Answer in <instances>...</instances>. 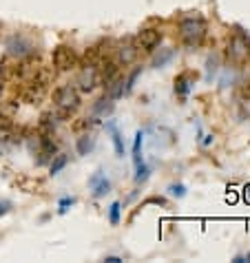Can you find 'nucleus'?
<instances>
[{
	"mask_svg": "<svg viewBox=\"0 0 250 263\" xmlns=\"http://www.w3.org/2000/svg\"><path fill=\"white\" fill-rule=\"evenodd\" d=\"M246 53H248L246 40H244V38H239V36H235L233 40H230V45H228V55H230V58H233L235 62H239V60L246 58Z\"/></svg>",
	"mask_w": 250,
	"mask_h": 263,
	"instance_id": "9",
	"label": "nucleus"
},
{
	"mask_svg": "<svg viewBox=\"0 0 250 263\" xmlns=\"http://www.w3.org/2000/svg\"><path fill=\"white\" fill-rule=\"evenodd\" d=\"M106 87H108L106 95L113 100V102H117V100H122V98H124V93H126V80L120 75V78H113Z\"/></svg>",
	"mask_w": 250,
	"mask_h": 263,
	"instance_id": "10",
	"label": "nucleus"
},
{
	"mask_svg": "<svg viewBox=\"0 0 250 263\" xmlns=\"http://www.w3.org/2000/svg\"><path fill=\"white\" fill-rule=\"evenodd\" d=\"M89 186L93 188V197L96 199H100V197H104V195L111 193V181L102 175V170H98V173L89 179Z\"/></svg>",
	"mask_w": 250,
	"mask_h": 263,
	"instance_id": "8",
	"label": "nucleus"
},
{
	"mask_svg": "<svg viewBox=\"0 0 250 263\" xmlns=\"http://www.w3.org/2000/svg\"><path fill=\"white\" fill-rule=\"evenodd\" d=\"M67 164H69V157L64 155V153H60V155H53V159H51V166H49L51 175H58Z\"/></svg>",
	"mask_w": 250,
	"mask_h": 263,
	"instance_id": "16",
	"label": "nucleus"
},
{
	"mask_svg": "<svg viewBox=\"0 0 250 263\" xmlns=\"http://www.w3.org/2000/svg\"><path fill=\"white\" fill-rule=\"evenodd\" d=\"M206 31H208V27H206V20L201 16H188L182 18V22H179V38L188 47L200 45L206 38Z\"/></svg>",
	"mask_w": 250,
	"mask_h": 263,
	"instance_id": "1",
	"label": "nucleus"
},
{
	"mask_svg": "<svg viewBox=\"0 0 250 263\" xmlns=\"http://www.w3.org/2000/svg\"><path fill=\"white\" fill-rule=\"evenodd\" d=\"M188 91H191V84H188V75L182 73L175 78V93L179 95V98H186Z\"/></svg>",
	"mask_w": 250,
	"mask_h": 263,
	"instance_id": "15",
	"label": "nucleus"
},
{
	"mask_svg": "<svg viewBox=\"0 0 250 263\" xmlns=\"http://www.w3.org/2000/svg\"><path fill=\"white\" fill-rule=\"evenodd\" d=\"M135 168H138V173H135V184H144V181L149 179V175H150V168L144 164V161H140Z\"/></svg>",
	"mask_w": 250,
	"mask_h": 263,
	"instance_id": "19",
	"label": "nucleus"
},
{
	"mask_svg": "<svg viewBox=\"0 0 250 263\" xmlns=\"http://www.w3.org/2000/svg\"><path fill=\"white\" fill-rule=\"evenodd\" d=\"M159 42H162V31L155 29V27H144L135 36V45L146 51H153L155 47H159Z\"/></svg>",
	"mask_w": 250,
	"mask_h": 263,
	"instance_id": "4",
	"label": "nucleus"
},
{
	"mask_svg": "<svg viewBox=\"0 0 250 263\" xmlns=\"http://www.w3.org/2000/svg\"><path fill=\"white\" fill-rule=\"evenodd\" d=\"M142 142H144V131H138V133H135V142H133V161H135V166H138L140 161H144L142 155H140Z\"/></svg>",
	"mask_w": 250,
	"mask_h": 263,
	"instance_id": "17",
	"label": "nucleus"
},
{
	"mask_svg": "<svg viewBox=\"0 0 250 263\" xmlns=\"http://www.w3.org/2000/svg\"><path fill=\"white\" fill-rule=\"evenodd\" d=\"M206 71H208V75H206V78H213V75L217 73V58H215V55H210V58H208V62H206Z\"/></svg>",
	"mask_w": 250,
	"mask_h": 263,
	"instance_id": "21",
	"label": "nucleus"
},
{
	"mask_svg": "<svg viewBox=\"0 0 250 263\" xmlns=\"http://www.w3.org/2000/svg\"><path fill=\"white\" fill-rule=\"evenodd\" d=\"M0 93H2V75H0Z\"/></svg>",
	"mask_w": 250,
	"mask_h": 263,
	"instance_id": "27",
	"label": "nucleus"
},
{
	"mask_svg": "<svg viewBox=\"0 0 250 263\" xmlns=\"http://www.w3.org/2000/svg\"><path fill=\"white\" fill-rule=\"evenodd\" d=\"M113 106H115V102H113L108 95H104V98H100L96 104H93V115H102V117H106V115H111L113 113Z\"/></svg>",
	"mask_w": 250,
	"mask_h": 263,
	"instance_id": "13",
	"label": "nucleus"
},
{
	"mask_svg": "<svg viewBox=\"0 0 250 263\" xmlns=\"http://www.w3.org/2000/svg\"><path fill=\"white\" fill-rule=\"evenodd\" d=\"M75 204V197H62V199H60V214H64V212H67V210L69 208H71V206Z\"/></svg>",
	"mask_w": 250,
	"mask_h": 263,
	"instance_id": "22",
	"label": "nucleus"
},
{
	"mask_svg": "<svg viewBox=\"0 0 250 263\" xmlns=\"http://www.w3.org/2000/svg\"><path fill=\"white\" fill-rule=\"evenodd\" d=\"M138 53H140V47L135 45L131 38H126L124 42H120L117 45V49H115V55H117V64H122V66H129V64H133L135 60H138Z\"/></svg>",
	"mask_w": 250,
	"mask_h": 263,
	"instance_id": "5",
	"label": "nucleus"
},
{
	"mask_svg": "<svg viewBox=\"0 0 250 263\" xmlns=\"http://www.w3.org/2000/svg\"><path fill=\"white\" fill-rule=\"evenodd\" d=\"M7 53L13 55V58H27V55L34 53V45L25 36L16 33V36H11L7 40Z\"/></svg>",
	"mask_w": 250,
	"mask_h": 263,
	"instance_id": "3",
	"label": "nucleus"
},
{
	"mask_svg": "<svg viewBox=\"0 0 250 263\" xmlns=\"http://www.w3.org/2000/svg\"><path fill=\"white\" fill-rule=\"evenodd\" d=\"M53 64L58 71H69L75 66V51L67 45H60L53 49Z\"/></svg>",
	"mask_w": 250,
	"mask_h": 263,
	"instance_id": "6",
	"label": "nucleus"
},
{
	"mask_svg": "<svg viewBox=\"0 0 250 263\" xmlns=\"http://www.w3.org/2000/svg\"><path fill=\"white\" fill-rule=\"evenodd\" d=\"M120 210H122L120 202L111 204V208H108V223H111V226H120Z\"/></svg>",
	"mask_w": 250,
	"mask_h": 263,
	"instance_id": "18",
	"label": "nucleus"
},
{
	"mask_svg": "<svg viewBox=\"0 0 250 263\" xmlns=\"http://www.w3.org/2000/svg\"><path fill=\"white\" fill-rule=\"evenodd\" d=\"M242 197H244V202H246L250 206V184L244 186V190H242Z\"/></svg>",
	"mask_w": 250,
	"mask_h": 263,
	"instance_id": "23",
	"label": "nucleus"
},
{
	"mask_svg": "<svg viewBox=\"0 0 250 263\" xmlns=\"http://www.w3.org/2000/svg\"><path fill=\"white\" fill-rule=\"evenodd\" d=\"M168 193H171L173 197L182 199L184 195H186V186H184V184H171V186H168Z\"/></svg>",
	"mask_w": 250,
	"mask_h": 263,
	"instance_id": "20",
	"label": "nucleus"
},
{
	"mask_svg": "<svg viewBox=\"0 0 250 263\" xmlns=\"http://www.w3.org/2000/svg\"><path fill=\"white\" fill-rule=\"evenodd\" d=\"M53 102L60 111L69 113V111H75L80 106V95H78V89L73 84H64V87L55 89L53 93Z\"/></svg>",
	"mask_w": 250,
	"mask_h": 263,
	"instance_id": "2",
	"label": "nucleus"
},
{
	"mask_svg": "<svg viewBox=\"0 0 250 263\" xmlns=\"http://www.w3.org/2000/svg\"><path fill=\"white\" fill-rule=\"evenodd\" d=\"M75 84H78V89L82 91V93H89V91L96 89L98 84V69L93 64H87L80 69L78 73V80H75Z\"/></svg>",
	"mask_w": 250,
	"mask_h": 263,
	"instance_id": "7",
	"label": "nucleus"
},
{
	"mask_svg": "<svg viewBox=\"0 0 250 263\" xmlns=\"http://www.w3.org/2000/svg\"><path fill=\"white\" fill-rule=\"evenodd\" d=\"M106 131L111 133L113 146H115V155L124 157V140H122V133H120V128L115 126V122H106Z\"/></svg>",
	"mask_w": 250,
	"mask_h": 263,
	"instance_id": "12",
	"label": "nucleus"
},
{
	"mask_svg": "<svg viewBox=\"0 0 250 263\" xmlns=\"http://www.w3.org/2000/svg\"><path fill=\"white\" fill-rule=\"evenodd\" d=\"M104 261H108V263H122L124 259H120V257H104Z\"/></svg>",
	"mask_w": 250,
	"mask_h": 263,
	"instance_id": "25",
	"label": "nucleus"
},
{
	"mask_svg": "<svg viewBox=\"0 0 250 263\" xmlns=\"http://www.w3.org/2000/svg\"><path fill=\"white\" fill-rule=\"evenodd\" d=\"M9 210H11V202H2V204H0V217H2V214H7Z\"/></svg>",
	"mask_w": 250,
	"mask_h": 263,
	"instance_id": "24",
	"label": "nucleus"
},
{
	"mask_svg": "<svg viewBox=\"0 0 250 263\" xmlns=\"http://www.w3.org/2000/svg\"><path fill=\"white\" fill-rule=\"evenodd\" d=\"M226 199H228V204H235V202H237V195H235V193H228V197H226Z\"/></svg>",
	"mask_w": 250,
	"mask_h": 263,
	"instance_id": "26",
	"label": "nucleus"
},
{
	"mask_svg": "<svg viewBox=\"0 0 250 263\" xmlns=\"http://www.w3.org/2000/svg\"><path fill=\"white\" fill-rule=\"evenodd\" d=\"M173 58H175V49L166 47V49H159L157 53L153 55V62H150V64H153L155 69H162V66L168 64V62H173Z\"/></svg>",
	"mask_w": 250,
	"mask_h": 263,
	"instance_id": "14",
	"label": "nucleus"
},
{
	"mask_svg": "<svg viewBox=\"0 0 250 263\" xmlns=\"http://www.w3.org/2000/svg\"><path fill=\"white\" fill-rule=\"evenodd\" d=\"M96 151V135L93 133H84V135L78 137V142H75V153L78 155H89V153Z\"/></svg>",
	"mask_w": 250,
	"mask_h": 263,
	"instance_id": "11",
	"label": "nucleus"
}]
</instances>
